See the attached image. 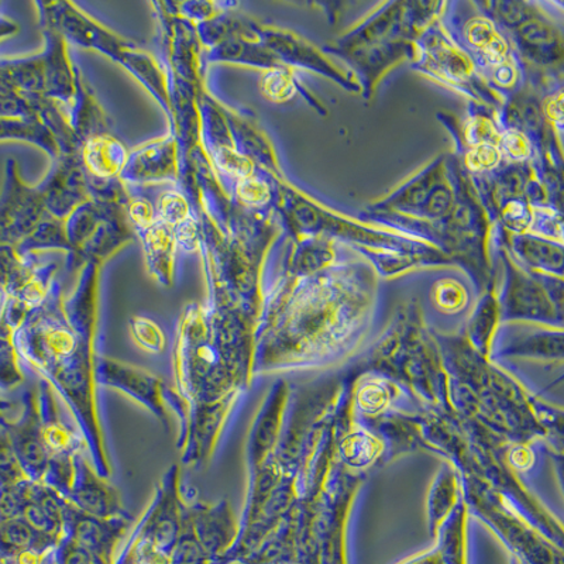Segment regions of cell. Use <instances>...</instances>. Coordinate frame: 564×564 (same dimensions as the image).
<instances>
[{
	"instance_id": "cell-1",
	"label": "cell",
	"mask_w": 564,
	"mask_h": 564,
	"mask_svg": "<svg viewBox=\"0 0 564 564\" xmlns=\"http://www.w3.org/2000/svg\"><path fill=\"white\" fill-rule=\"evenodd\" d=\"M95 312L94 280L80 282L65 305L58 292L50 290L10 339L24 372L47 381L65 402L87 443L90 465L108 480L110 465L97 402Z\"/></svg>"
},
{
	"instance_id": "cell-2",
	"label": "cell",
	"mask_w": 564,
	"mask_h": 564,
	"mask_svg": "<svg viewBox=\"0 0 564 564\" xmlns=\"http://www.w3.org/2000/svg\"><path fill=\"white\" fill-rule=\"evenodd\" d=\"M230 339L215 310L189 306L181 317L174 347L175 384L188 411H230L236 380Z\"/></svg>"
},
{
	"instance_id": "cell-3",
	"label": "cell",
	"mask_w": 564,
	"mask_h": 564,
	"mask_svg": "<svg viewBox=\"0 0 564 564\" xmlns=\"http://www.w3.org/2000/svg\"><path fill=\"white\" fill-rule=\"evenodd\" d=\"M37 397L43 440L50 457L43 482L67 500L75 457L88 453L87 443L70 412L64 411L62 398L47 381L39 379Z\"/></svg>"
},
{
	"instance_id": "cell-4",
	"label": "cell",
	"mask_w": 564,
	"mask_h": 564,
	"mask_svg": "<svg viewBox=\"0 0 564 564\" xmlns=\"http://www.w3.org/2000/svg\"><path fill=\"white\" fill-rule=\"evenodd\" d=\"M23 411L18 421H10L7 431L19 465L29 480L43 482L50 457L45 449L40 420L37 387L28 388L22 395Z\"/></svg>"
},
{
	"instance_id": "cell-5",
	"label": "cell",
	"mask_w": 564,
	"mask_h": 564,
	"mask_svg": "<svg viewBox=\"0 0 564 564\" xmlns=\"http://www.w3.org/2000/svg\"><path fill=\"white\" fill-rule=\"evenodd\" d=\"M97 382L99 386L122 391L123 394L148 408L151 414L158 416L165 426H169L167 405L164 401L167 386L159 377L150 375L139 367L98 356Z\"/></svg>"
},
{
	"instance_id": "cell-6",
	"label": "cell",
	"mask_w": 564,
	"mask_h": 564,
	"mask_svg": "<svg viewBox=\"0 0 564 564\" xmlns=\"http://www.w3.org/2000/svg\"><path fill=\"white\" fill-rule=\"evenodd\" d=\"M67 501L88 516L109 520V518L128 517L120 506L118 492L95 471L88 453L75 457L73 485Z\"/></svg>"
},
{
	"instance_id": "cell-7",
	"label": "cell",
	"mask_w": 564,
	"mask_h": 564,
	"mask_svg": "<svg viewBox=\"0 0 564 564\" xmlns=\"http://www.w3.org/2000/svg\"><path fill=\"white\" fill-rule=\"evenodd\" d=\"M26 380L22 365H20L17 347L10 337L0 336V391L17 390Z\"/></svg>"
},
{
	"instance_id": "cell-8",
	"label": "cell",
	"mask_w": 564,
	"mask_h": 564,
	"mask_svg": "<svg viewBox=\"0 0 564 564\" xmlns=\"http://www.w3.org/2000/svg\"><path fill=\"white\" fill-rule=\"evenodd\" d=\"M122 150V145H119L116 141L112 144L109 139L95 140L89 145L87 155H95V158L99 155L100 159L89 163V167L99 175H112L122 165V159H124Z\"/></svg>"
},
{
	"instance_id": "cell-9",
	"label": "cell",
	"mask_w": 564,
	"mask_h": 564,
	"mask_svg": "<svg viewBox=\"0 0 564 564\" xmlns=\"http://www.w3.org/2000/svg\"><path fill=\"white\" fill-rule=\"evenodd\" d=\"M132 335L135 344L151 355H161L167 346L163 329L148 317H134L132 321Z\"/></svg>"
},
{
	"instance_id": "cell-10",
	"label": "cell",
	"mask_w": 564,
	"mask_h": 564,
	"mask_svg": "<svg viewBox=\"0 0 564 564\" xmlns=\"http://www.w3.org/2000/svg\"><path fill=\"white\" fill-rule=\"evenodd\" d=\"M28 478L19 465L7 431L0 430V488L18 485Z\"/></svg>"
},
{
	"instance_id": "cell-11",
	"label": "cell",
	"mask_w": 564,
	"mask_h": 564,
	"mask_svg": "<svg viewBox=\"0 0 564 564\" xmlns=\"http://www.w3.org/2000/svg\"><path fill=\"white\" fill-rule=\"evenodd\" d=\"M521 37L528 47L532 45L533 48L543 53L549 52L552 47L555 48L556 45L553 30L549 29L546 24L539 22L529 23L527 26H523Z\"/></svg>"
},
{
	"instance_id": "cell-12",
	"label": "cell",
	"mask_w": 564,
	"mask_h": 564,
	"mask_svg": "<svg viewBox=\"0 0 564 564\" xmlns=\"http://www.w3.org/2000/svg\"><path fill=\"white\" fill-rule=\"evenodd\" d=\"M292 89H294V85H292L290 78L284 73H274L269 78H265L264 93L271 99H289L292 95Z\"/></svg>"
},
{
	"instance_id": "cell-13",
	"label": "cell",
	"mask_w": 564,
	"mask_h": 564,
	"mask_svg": "<svg viewBox=\"0 0 564 564\" xmlns=\"http://www.w3.org/2000/svg\"><path fill=\"white\" fill-rule=\"evenodd\" d=\"M498 159H500V155H498L496 149H492V145L481 144L477 145V148L468 154L467 161L473 170L482 171L494 167V165L498 163Z\"/></svg>"
},
{
	"instance_id": "cell-14",
	"label": "cell",
	"mask_w": 564,
	"mask_h": 564,
	"mask_svg": "<svg viewBox=\"0 0 564 564\" xmlns=\"http://www.w3.org/2000/svg\"><path fill=\"white\" fill-rule=\"evenodd\" d=\"M186 212H188V206H186L183 196L169 194L164 195L163 200H161V214L170 224H176V221L185 219Z\"/></svg>"
},
{
	"instance_id": "cell-15",
	"label": "cell",
	"mask_w": 564,
	"mask_h": 564,
	"mask_svg": "<svg viewBox=\"0 0 564 564\" xmlns=\"http://www.w3.org/2000/svg\"><path fill=\"white\" fill-rule=\"evenodd\" d=\"M239 195L246 203L249 204H261L264 203L267 196H269V188L263 183L257 180H246L243 184L239 186Z\"/></svg>"
},
{
	"instance_id": "cell-16",
	"label": "cell",
	"mask_w": 564,
	"mask_h": 564,
	"mask_svg": "<svg viewBox=\"0 0 564 564\" xmlns=\"http://www.w3.org/2000/svg\"><path fill=\"white\" fill-rule=\"evenodd\" d=\"M503 149L512 159H523L529 154L527 140L521 134L510 133L502 140Z\"/></svg>"
},
{
	"instance_id": "cell-17",
	"label": "cell",
	"mask_w": 564,
	"mask_h": 564,
	"mask_svg": "<svg viewBox=\"0 0 564 564\" xmlns=\"http://www.w3.org/2000/svg\"><path fill=\"white\" fill-rule=\"evenodd\" d=\"M130 215H132L134 224L144 226V228H148L151 221H153V209H151V205L143 199L135 200L132 209H130Z\"/></svg>"
},
{
	"instance_id": "cell-18",
	"label": "cell",
	"mask_w": 564,
	"mask_h": 564,
	"mask_svg": "<svg viewBox=\"0 0 564 564\" xmlns=\"http://www.w3.org/2000/svg\"><path fill=\"white\" fill-rule=\"evenodd\" d=\"M12 402L3 400V398H0V430H4V427L8 426L10 420L7 416V414L10 410H12Z\"/></svg>"
},
{
	"instance_id": "cell-19",
	"label": "cell",
	"mask_w": 564,
	"mask_h": 564,
	"mask_svg": "<svg viewBox=\"0 0 564 564\" xmlns=\"http://www.w3.org/2000/svg\"><path fill=\"white\" fill-rule=\"evenodd\" d=\"M17 32V26L12 22L4 18H0V39L7 37V35Z\"/></svg>"
}]
</instances>
